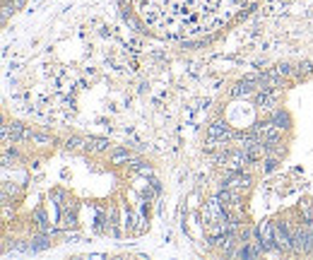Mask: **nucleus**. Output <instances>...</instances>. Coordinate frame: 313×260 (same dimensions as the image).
I'll use <instances>...</instances> for the list:
<instances>
[{
  "mask_svg": "<svg viewBox=\"0 0 313 260\" xmlns=\"http://www.w3.org/2000/svg\"><path fill=\"white\" fill-rule=\"evenodd\" d=\"M24 3H27V0H3V17H5V22H8L10 12H17Z\"/></svg>",
  "mask_w": 313,
  "mask_h": 260,
  "instance_id": "4",
  "label": "nucleus"
},
{
  "mask_svg": "<svg viewBox=\"0 0 313 260\" xmlns=\"http://www.w3.org/2000/svg\"><path fill=\"white\" fill-rule=\"evenodd\" d=\"M162 193L156 169L135 149L5 116L3 251L140 239Z\"/></svg>",
  "mask_w": 313,
  "mask_h": 260,
  "instance_id": "2",
  "label": "nucleus"
},
{
  "mask_svg": "<svg viewBox=\"0 0 313 260\" xmlns=\"http://www.w3.org/2000/svg\"><path fill=\"white\" fill-rule=\"evenodd\" d=\"M205 239L231 255H313V60L253 70L203 128Z\"/></svg>",
  "mask_w": 313,
  "mask_h": 260,
  "instance_id": "1",
  "label": "nucleus"
},
{
  "mask_svg": "<svg viewBox=\"0 0 313 260\" xmlns=\"http://www.w3.org/2000/svg\"><path fill=\"white\" fill-rule=\"evenodd\" d=\"M272 3L292 0H116L130 29L169 44L214 39Z\"/></svg>",
  "mask_w": 313,
  "mask_h": 260,
  "instance_id": "3",
  "label": "nucleus"
}]
</instances>
